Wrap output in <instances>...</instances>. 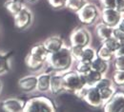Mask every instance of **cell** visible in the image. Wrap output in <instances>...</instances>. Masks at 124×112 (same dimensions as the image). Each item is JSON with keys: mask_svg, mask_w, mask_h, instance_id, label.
I'll list each match as a JSON object with an SVG mask.
<instances>
[{"mask_svg": "<svg viewBox=\"0 0 124 112\" xmlns=\"http://www.w3.org/2000/svg\"><path fill=\"white\" fill-rule=\"evenodd\" d=\"M117 27H119L121 30H123L124 31V16L122 17V19L120 20V22H119V24H118V26Z\"/></svg>", "mask_w": 124, "mask_h": 112, "instance_id": "35", "label": "cell"}, {"mask_svg": "<svg viewBox=\"0 0 124 112\" xmlns=\"http://www.w3.org/2000/svg\"><path fill=\"white\" fill-rule=\"evenodd\" d=\"M51 75L52 71L42 72L37 75V85L36 90L40 93L50 92V84H51Z\"/></svg>", "mask_w": 124, "mask_h": 112, "instance_id": "15", "label": "cell"}, {"mask_svg": "<svg viewBox=\"0 0 124 112\" xmlns=\"http://www.w3.org/2000/svg\"><path fill=\"white\" fill-rule=\"evenodd\" d=\"M12 52H0V75L10 70V60L12 58Z\"/></svg>", "mask_w": 124, "mask_h": 112, "instance_id": "21", "label": "cell"}, {"mask_svg": "<svg viewBox=\"0 0 124 112\" xmlns=\"http://www.w3.org/2000/svg\"><path fill=\"white\" fill-rule=\"evenodd\" d=\"M29 54L31 55L33 59H35L38 62H41L43 64H46L47 59L49 57V51L47 50L43 43H39V44H35L33 45L30 49Z\"/></svg>", "mask_w": 124, "mask_h": 112, "instance_id": "12", "label": "cell"}, {"mask_svg": "<svg viewBox=\"0 0 124 112\" xmlns=\"http://www.w3.org/2000/svg\"><path fill=\"white\" fill-rule=\"evenodd\" d=\"M62 82L64 92H68L76 96L82 88L86 87L84 76L79 75L72 69L62 73Z\"/></svg>", "mask_w": 124, "mask_h": 112, "instance_id": "3", "label": "cell"}, {"mask_svg": "<svg viewBox=\"0 0 124 112\" xmlns=\"http://www.w3.org/2000/svg\"><path fill=\"white\" fill-rule=\"evenodd\" d=\"M123 16L116 9H102V11H100L101 22L112 28L117 27Z\"/></svg>", "mask_w": 124, "mask_h": 112, "instance_id": "7", "label": "cell"}, {"mask_svg": "<svg viewBox=\"0 0 124 112\" xmlns=\"http://www.w3.org/2000/svg\"><path fill=\"white\" fill-rule=\"evenodd\" d=\"M25 103L20 98H8L1 102V108L4 112H23Z\"/></svg>", "mask_w": 124, "mask_h": 112, "instance_id": "10", "label": "cell"}, {"mask_svg": "<svg viewBox=\"0 0 124 112\" xmlns=\"http://www.w3.org/2000/svg\"><path fill=\"white\" fill-rule=\"evenodd\" d=\"M98 90L100 92V96H101L102 102H103V105H104V104H106L109 100L113 97V95L115 94V92L116 90V87L115 86H108V87L100 88Z\"/></svg>", "mask_w": 124, "mask_h": 112, "instance_id": "26", "label": "cell"}, {"mask_svg": "<svg viewBox=\"0 0 124 112\" xmlns=\"http://www.w3.org/2000/svg\"><path fill=\"white\" fill-rule=\"evenodd\" d=\"M102 107L104 112H124V89L116 88L113 97Z\"/></svg>", "mask_w": 124, "mask_h": 112, "instance_id": "6", "label": "cell"}, {"mask_svg": "<svg viewBox=\"0 0 124 112\" xmlns=\"http://www.w3.org/2000/svg\"><path fill=\"white\" fill-rule=\"evenodd\" d=\"M91 66H92V69L95 70V71H98L99 73H101L102 75H106V73L108 72L109 67H110V63L96 57L93 62L91 63Z\"/></svg>", "mask_w": 124, "mask_h": 112, "instance_id": "20", "label": "cell"}, {"mask_svg": "<svg viewBox=\"0 0 124 112\" xmlns=\"http://www.w3.org/2000/svg\"><path fill=\"white\" fill-rule=\"evenodd\" d=\"M91 70H92L91 63H86V62H81V61L76 62L75 71H76L77 73H78L79 75L85 76V75H87Z\"/></svg>", "mask_w": 124, "mask_h": 112, "instance_id": "25", "label": "cell"}, {"mask_svg": "<svg viewBox=\"0 0 124 112\" xmlns=\"http://www.w3.org/2000/svg\"><path fill=\"white\" fill-rule=\"evenodd\" d=\"M112 36L116 39L119 43H124V31L121 30L119 27H116L113 29V34Z\"/></svg>", "mask_w": 124, "mask_h": 112, "instance_id": "31", "label": "cell"}, {"mask_svg": "<svg viewBox=\"0 0 124 112\" xmlns=\"http://www.w3.org/2000/svg\"><path fill=\"white\" fill-rule=\"evenodd\" d=\"M75 60L72 56L70 47L65 46L56 52L50 53L46 64L54 72H66L71 70Z\"/></svg>", "mask_w": 124, "mask_h": 112, "instance_id": "1", "label": "cell"}, {"mask_svg": "<svg viewBox=\"0 0 124 112\" xmlns=\"http://www.w3.org/2000/svg\"><path fill=\"white\" fill-rule=\"evenodd\" d=\"M115 9L119 12L122 15H124V0H116Z\"/></svg>", "mask_w": 124, "mask_h": 112, "instance_id": "33", "label": "cell"}, {"mask_svg": "<svg viewBox=\"0 0 124 112\" xmlns=\"http://www.w3.org/2000/svg\"><path fill=\"white\" fill-rule=\"evenodd\" d=\"M37 76L36 75H26L18 81L19 88L25 93H31L36 90Z\"/></svg>", "mask_w": 124, "mask_h": 112, "instance_id": "11", "label": "cell"}, {"mask_svg": "<svg viewBox=\"0 0 124 112\" xmlns=\"http://www.w3.org/2000/svg\"><path fill=\"white\" fill-rule=\"evenodd\" d=\"M115 56H124V43H121L118 49L116 50Z\"/></svg>", "mask_w": 124, "mask_h": 112, "instance_id": "34", "label": "cell"}, {"mask_svg": "<svg viewBox=\"0 0 124 112\" xmlns=\"http://www.w3.org/2000/svg\"><path fill=\"white\" fill-rule=\"evenodd\" d=\"M83 101L86 102L90 106L93 107H102L103 106V102L100 96V92L96 86H91V87H86L84 96L82 98Z\"/></svg>", "mask_w": 124, "mask_h": 112, "instance_id": "9", "label": "cell"}, {"mask_svg": "<svg viewBox=\"0 0 124 112\" xmlns=\"http://www.w3.org/2000/svg\"><path fill=\"white\" fill-rule=\"evenodd\" d=\"M88 2H89L88 0H68L66 8H68L69 10L77 13Z\"/></svg>", "mask_w": 124, "mask_h": 112, "instance_id": "24", "label": "cell"}, {"mask_svg": "<svg viewBox=\"0 0 124 112\" xmlns=\"http://www.w3.org/2000/svg\"><path fill=\"white\" fill-rule=\"evenodd\" d=\"M1 90H2V83L0 81V92H1Z\"/></svg>", "mask_w": 124, "mask_h": 112, "instance_id": "37", "label": "cell"}, {"mask_svg": "<svg viewBox=\"0 0 124 112\" xmlns=\"http://www.w3.org/2000/svg\"><path fill=\"white\" fill-rule=\"evenodd\" d=\"M120 44H121V43H119V42H118L116 39H115L113 36L108 38V39H106V40H104V41H102V46H104L105 48H108L110 51H112V52L115 53V54H116V50L118 49V48H119Z\"/></svg>", "mask_w": 124, "mask_h": 112, "instance_id": "27", "label": "cell"}, {"mask_svg": "<svg viewBox=\"0 0 124 112\" xmlns=\"http://www.w3.org/2000/svg\"><path fill=\"white\" fill-rule=\"evenodd\" d=\"M113 29H114V28H112V27H110L108 25L104 24L103 22H100V23H98V24L95 25L94 32L96 33L97 37H98L101 41H104V40L108 39L110 37H112Z\"/></svg>", "mask_w": 124, "mask_h": 112, "instance_id": "16", "label": "cell"}, {"mask_svg": "<svg viewBox=\"0 0 124 112\" xmlns=\"http://www.w3.org/2000/svg\"><path fill=\"white\" fill-rule=\"evenodd\" d=\"M23 112H57V105L51 97L38 95L26 100Z\"/></svg>", "mask_w": 124, "mask_h": 112, "instance_id": "2", "label": "cell"}, {"mask_svg": "<svg viewBox=\"0 0 124 112\" xmlns=\"http://www.w3.org/2000/svg\"><path fill=\"white\" fill-rule=\"evenodd\" d=\"M95 58H96V49L89 46V47L82 48L81 54L77 62L81 61V62H86V63H92Z\"/></svg>", "mask_w": 124, "mask_h": 112, "instance_id": "18", "label": "cell"}, {"mask_svg": "<svg viewBox=\"0 0 124 112\" xmlns=\"http://www.w3.org/2000/svg\"><path fill=\"white\" fill-rule=\"evenodd\" d=\"M92 41V35L85 27L76 28L70 35L71 47L84 48L89 47Z\"/></svg>", "mask_w": 124, "mask_h": 112, "instance_id": "5", "label": "cell"}, {"mask_svg": "<svg viewBox=\"0 0 124 112\" xmlns=\"http://www.w3.org/2000/svg\"><path fill=\"white\" fill-rule=\"evenodd\" d=\"M50 92L54 95H58V94H61L62 92H64L63 82H62V73L52 71Z\"/></svg>", "mask_w": 124, "mask_h": 112, "instance_id": "14", "label": "cell"}, {"mask_svg": "<svg viewBox=\"0 0 124 112\" xmlns=\"http://www.w3.org/2000/svg\"><path fill=\"white\" fill-rule=\"evenodd\" d=\"M68 0H48L49 5L54 10H61L66 8Z\"/></svg>", "mask_w": 124, "mask_h": 112, "instance_id": "30", "label": "cell"}, {"mask_svg": "<svg viewBox=\"0 0 124 112\" xmlns=\"http://www.w3.org/2000/svg\"><path fill=\"white\" fill-rule=\"evenodd\" d=\"M25 62H26L27 67H28L30 70H32V71H39V70H41V69L44 67V66H45V64H43V63H41V62H38V61H36L35 59H33L30 54L27 55Z\"/></svg>", "mask_w": 124, "mask_h": 112, "instance_id": "23", "label": "cell"}, {"mask_svg": "<svg viewBox=\"0 0 124 112\" xmlns=\"http://www.w3.org/2000/svg\"><path fill=\"white\" fill-rule=\"evenodd\" d=\"M96 57H98L108 63H112V61L115 58V53H113L108 48H106L104 46L101 45L96 50Z\"/></svg>", "mask_w": 124, "mask_h": 112, "instance_id": "22", "label": "cell"}, {"mask_svg": "<svg viewBox=\"0 0 124 112\" xmlns=\"http://www.w3.org/2000/svg\"><path fill=\"white\" fill-rule=\"evenodd\" d=\"M14 18H15V25L18 30H26L31 25L33 15L30 9L24 7L19 13L14 15Z\"/></svg>", "mask_w": 124, "mask_h": 112, "instance_id": "8", "label": "cell"}, {"mask_svg": "<svg viewBox=\"0 0 124 112\" xmlns=\"http://www.w3.org/2000/svg\"><path fill=\"white\" fill-rule=\"evenodd\" d=\"M26 1H28V2H30V3H34V2H36L37 0H26Z\"/></svg>", "mask_w": 124, "mask_h": 112, "instance_id": "36", "label": "cell"}, {"mask_svg": "<svg viewBox=\"0 0 124 112\" xmlns=\"http://www.w3.org/2000/svg\"><path fill=\"white\" fill-rule=\"evenodd\" d=\"M112 64L115 70L124 71V56H115Z\"/></svg>", "mask_w": 124, "mask_h": 112, "instance_id": "29", "label": "cell"}, {"mask_svg": "<svg viewBox=\"0 0 124 112\" xmlns=\"http://www.w3.org/2000/svg\"><path fill=\"white\" fill-rule=\"evenodd\" d=\"M24 1L25 0H7L4 4V7L14 16L17 13H19L24 7H26Z\"/></svg>", "mask_w": 124, "mask_h": 112, "instance_id": "17", "label": "cell"}, {"mask_svg": "<svg viewBox=\"0 0 124 112\" xmlns=\"http://www.w3.org/2000/svg\"><path fill=\"white\" fill-rule=\"evenodd\" d=\"M103 9H115L116 0H99Z\"/></svg>", "mask_w": 124, "mask_h": 112, "instance_id": "32", "label": "cell"}, {"mask_svg": "<svg viewBox=\"0 0 124 112\" xmlns=\"http://www.w3.org/2000/svg\"><path fill=\"white\" fill-rule=\"evenodd\" d=\"M45 48L49 51V53H54L61 49L63 47H65V42L60 36L54 35L51 37H48L46 40L43 42Z\"/></svg>", "mask_w": 124, "mask_h": 112, "instance_id": "13", "label": "cell"}, {"mask_svg": "<svg viewBox=\"0 0 124 112\" xmlns=\"http://www.w3.org/2000/svg\"><path fill=\"white\" fill-rule=\"evenodd\" d=\"M77 14L81 24L84 26H93L96 24L100 18V10L95 4L88 2L79 12L77 13Z\"/></svg>", "mask_w": 124, "mask_h": 112, "instance_id": "4", "label": "cell"}, {"mask_svg": "<svg viewBox=\"0 0 124 112\" xmlns=\"http://www.w3.org/2000/svg\"><path fill=\"white\" fill-rule=\"evenodd\" d=\"M111 80L116 87H124V71L115 70Z\"/></svg>", "mask_w": 124, "mask_h": 112, "instance_id": "28", "label": "cell"}, {"mask_svg": "<svg viewBox=\"0 0 124 112\" xmlns=\"http://www.w3.org/2000/svg\"><path fill=\"white\" fill-rule=\"evenodd\" d=\"M104 77V75H102L101 73H99L98 71L95 70H91L87 75L84 76L85 78V85L87 87H91V86H95L98 82Z\"/></svg>", "mask_w": 124, "mask_h": 112, "instance_id": "19", "label": "cell"}]
</instances>
